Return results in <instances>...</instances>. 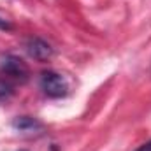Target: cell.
I'll return each instance as SVG.
<instances>
[{
	"label": "cell",
	"instance_id": "cell-3",
	"mask_svg": "<svg viewBox=\"0 0 151 151\" xmlns=\"http://www.w3.org/2000/svg\"><path fill=\"white\" fill-rule=\"evenodd\" d=\"M27 51H28V55H30L34 60H39V62H44V60H47V58L53 55L51 46L39 37H34L27 42Z\"/></svg>",
	"mask_w": 151,
	"mask_h": 151
},
{
	"label": "cell",
	"instance_id": "cell-6",
	"mask_svg": "<svg viewBox=\"0 0 151 151\" xmlns=\"http://www.w3.org/2000/svg\"><path fill=\"white\" fill-rule=\"evenodd\" d=\"M0 30H11V21L0 16Z\"/></svg>",
	"mask_w": 151,
	"mask_h": 151
},
{
	"label": "cell",
	"instance_id": "cell-2",
	"mask_svg": "<svg viewBox=\"0 0 151 151\" xmlns=\"http://www.w3.org/2000/svg\"><path fill=\"white\" fill-rule=\"evenodd\" d=\"M40 88L44 90V93L47 97H53V99L65 97L67 91H69L67 81L60 74L53 72V70H47V72H44L40 76Z\"/></svg>",
	"mask_w": 151,
	"mask_h": 151
},
{
	"label": "cell",
	"instance_id": "cell-5",
	"mask_svg": "<svg viewBox=\"0 0 151 151\" xmlns=\"http://www.w3.org/2000/svg\"><path fill=\"white\" fill-rule=\"evenodd\" d=\"M12 91V83L9 79H5L4 76L0 74V97H5Z\"/></svg>",
	"mask_w": 151,
	"mask_h": 151
},
{
	"label": "cell",
	"instance_id": "cell-7",
	"mask_svg": "<svg viewBox=\"0 0 151 151\" xmlns=\"http://www.w3.org/2000/svg\"><path fill=\"white\" fill-rule=\"evenodd\" d=\"M137 151H151V141L148 142V144H144V146H141V148H139Z\"/></svg>",
	"mask_w": 151,
	"mask_h": 151
},
{
	"label": "cell",
	"instance_id": "cell-4",
	"mask_svg": "<svg viewBox=\"0 0 151 151\" xmlns=\"http://www.w3.org/2000/svg\"><path fill=\"white\" fill-rule=\"evenodd\" d=\"M12 125H14L18 130H34V128H40V123L35 121V119H32V118H28V116H23V118L14 119Z\"/></svg>",
	"mask_w": 151,
	"mask_h": 151
},
{
	"label": "cell",
	"instance_id": "cell-1",
	"mask_svg": "<svg viewBox=\"0 0 151 151\" xmlns=\"http://www.w3.org/2000/svg\"><path fill=\"white\" fill-rule=\"evenodd\" d=\"M0 74L11 83H27L30 76V69L21 58L9 55L0 63Z\"/></svg>",
	"mask_w": 151,
	"mask_h": 151
}]
</instances>
